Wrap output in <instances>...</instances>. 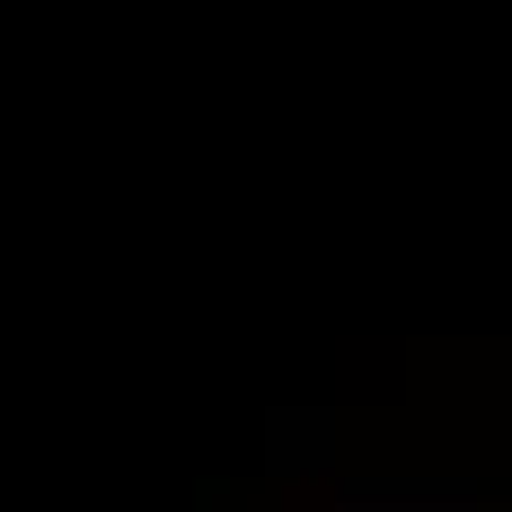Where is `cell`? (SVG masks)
<instances>
[{"mask_svg":"<svg viewBox=\"0 0 512 512\" xmlns=\"http://www.w3.org/2000/svg\"><path fill=\"white\" fill-rule=\"evenodd\" d=\"M345 512H486L477 495H389V486H362L345 495Z\"/></svg>","mask_w":512,"mask_h":512,"instance_id":"obj_1","label":"cell"}]
</instances>
